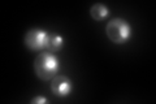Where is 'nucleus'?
<instances>
[{"instance_id":"6","label":"nucleus","mask_w":156,"mask_h":104,"mask_svg":"<svg viewBox=\"0 0 156 104\" xmlns=\"http://www.w3.org/2000/svg\"><path fill=\"white\" fill-rule=\"evenodd\" d=\"M62 47V38L60 35H52L50 37V42H48L47 49L48 52H58Z\"/></svg>"},{"instance_id":"7","label":"nucleus","mask_w":156,"mask_h":104,"mask_svg":"<svg viewBox=\"0 0 156 104\" xmlns=\"http://www.w3.org/2000/svg\"><path fill=\"white\" fill-rule=\"evenodd\" d=\"M31 103L33 104H39V103H48V100H47V99L46 98H42V96H37V98H34L33 99V100H31Z\"/></svg>"},{"instance_id":"5","label":"nucleus","mask_w":156,"mask_h":104,"mask_svg":"<svg viewBox=\"0 0 156 104\" xmlns=\"http://www.w3.org/2000/svg\"><path fill=\"white\" fill-rule=\"evenodd\" d=\"M90 14L95 21H100V20L105 18L109 14V9L107 8L104 4L101 3H95L94 5L90 8Z\"/></svg>"},{"instance_id":"4","label":"nucleus","mask_w":156,"mask_h":104,"mask_svg":"<svg viewBox=\"0 0 156 104\" xmlns=\"http://www.w3.org/2000/svg\"><path fill=\"white\" fill-rule=\"evenodd\" d=\"M51 91L56 96H68L72 91V81L66 76H55L52 78Z\"/></svg>"},{"instance_id":"3","label":"nucleus","mask_w":156,"mask_h":104,"mask_svg":"<svg viewBox=\"0 0 156 104\" xmlns=\"http://www.w3.org/2000/svg\"><path fill=\"white\" fill-rule=\"evenodd\" d=\"M50 42V35L41 29H31L25 35V44L31 51H42L47 48Z\"/></svg>"},{"instance_id":"2","label":"nucleus","mask_w":156,"mask_h":104,"mask_svg":"<svg viewBox=\"0 0 156 104\" xmlns=\"http://www.w3.org/2000/svg\"><path fill=\"white\" fill-rule=\"evenodd\" d=\"M105 34L113 43L122 44L131 37V26L122 18H113L107 23Z\"/></svg>"},{"instance_id":"1","label":"nucleus","mask_w":156,"mask_h":104,"mask_svg":"<svg viewBox=\"0 0 156 104\" xmlns=\"http://www.w3.org/2000/svg\"><path fill=\"white\" fill-rule=\"evenodd\" d=\"M34 70L42 81H48L57 74L58 60L52 52H41L34 61Z\"/></svg>"}]
</instances>
